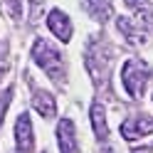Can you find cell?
<instances>
[{
  "label": "cell",
  "mask_w": 153,
  "mask_h": 153,
  "mask_svg": "<svg viewBox=\"0 0 153 153\" xmlns=\"http://www.w3.org/2000/svg\"><path fill=\"white\" fill-rule=\"evenodd\" d=\"M111 47L109 42L91 40L87 47V67L94 82H109V69H111Z\"/></svg>",
  "instance_id": "1"
},
{
  "label": "cell",
  "mask_w": 153,
  "mask_h": 153,
  "mask_svg": "<svg viewBox=\"0 0 153 153\" xmlns=\"http://www.w3.org/2000/svg\"><path fill=\"white\" fill-rule=\"evenodd\" d=\"M32 59L40 64L54 82L62 79V69H64L62 57H59V52H57L47 40H35V45H32Z\"/></svg>",
  "instance_id": "2"
},
{
  "label": "cell",
  "mask_w": 153,
  "mask_h": 153,
  "mask_svg": "<svg viewBox=\"0 0 153 153\" xmlns=\"http://www.w3.org/2000/svg\"><path fill=\"white\" fill-rule=\"evenodd\" d=\"M148 76H151V69L143 62H136V59L126 62V64H123V69H121V82H123L126 91L131 94L133 99H138L141 94H143Z\"/></svg>",
  "instance_id": "3"
},
{
  "label": "cell",
  "mask_w": 153,
  "mask_h": 153,
  "mask_svg": "<svg viewBox=\"0 0 153 153\" xmlns=\"http://www.w3.org/2000/svg\"><path fill=\"white\" fill-rule=\"evenodd\" d=\"M153 133V116H133L121 123V136L126 141H136Z\"/></svg>",
  "instance_id": "4"
},
{
  "label": "cell",
  "mask_w": 153,
  "mask_h": 153,
  "mask_svg": "<svg viewBox=\"0 0 153 153\" xmlns=\"http://www.w3.org/2000/svg\"><path fill=\"white\" fill-rule=\"evenodd\" d=\"M15 141H17V153H30L35 146V138H32V123L27 114H20L15 121Z\"/></svg>",
  "instance_id": "5"
},
{
  "label": "cell",
  "mask_w": 153,
  "mask_h": 153,
  "mask_svg": "<svg viewBox=\"0 0 153 153\" xmlns=\"http://www.w3.org/2000/svg\"><path fill=\"white\" fill-rule=\"evenodd\" d=\"M57 138H59V151L62 153H79V143H76V131L69 119H62L57 126Z\"/></svg>",
  "instance_id": "6"
},
{
  "label": "cell",
  "mask_w": 153,
  "mask_h": 153,
  "mask_svg": "<svg viewBox=\"0 0 153 153\" xmlns=\"http://www.w3.org/2000/svg\"><path fill=\"white\" fill-rule=\"evenodd\" d=\"M119 30L131 45H146V40H148V30L138 20L133 22V20H126V17H119Z\"/></svg>",
  "instance_id": "7"
},
{
  "label": "cell",
  "mask_w": 153,
  "mask_h": 153,
  "mask_svg": "<svg viewBox=\"0 0 153 153\" xmlns=\"http://www.w3.org/2000/svg\"><path fill=\"white\" fill-rule=\"evenodd\" d=\"M47 25H50V30L59 37L62 42H69L72 40V25H69V17H67L62 10H52L50 17H47Z\"/></svg>",
  "instance_id": "8"
},
{
  "label": "cell",
  "mask_w": 153,
  "mask_h": 153,
  "mask_svg": "<svg viewBox=\"0 0 153 153\" xmlns=\"http://www.w3.org/2000/svg\"><path fill=\"white\" fill-rule=\"evenodd\" d=\"M84 3V10H87L97 22H106L111 13H114V7H111V0H82Z\"/></svg>",
  "instance_id": "9"
},
{
  "label": "cell",
  "mask_w": 153,
  "mask_h": 153,
  "mask_svg": "<svg viewBox=\"0 0 153 153\" xmlns=\"http://www.w3.org/2000/svg\"><path fill=\"white\" fill-rule=\"evenodd\" d=\"M32 106L40 111V116H45V119H52V116H54V111H57L54 97H52V94H47V91H35V97H32Z\"/></svg>",
  "instance_id": "10"
},
{
  "label": "cell",
  "mask_w": 153,
  "mask_h": 153,
  "mask_svg": "<svg viewBox=\"0 0 153 153\" xmlns=\"http://www.w3.org/2000/svg\"><path fill=\"white\" fill-rule=\"evenodd\" d=\"M91 123H94V133H97V138H106L109 136V126H106V116H104V109L101 104H94L91 106Z\"/></svg>",
  "instance_id": "11"
},
{
  "label": "cell",
  "mask_w": 153,
  "mask_h": 153,
  "mask_svg": "<svg viewBox=\"0 0 153 153\" xmlns=\"http://www.w3.org/2000/svg\"><path fill=\"white\" fill-rule=\"evenodd\" d=\"M10 99H13V87L5 89L3 97H0V126H3V116H5V111H7V104H10Z\"/></svg>",
  "instance_id": "12"
},
{
  "label": "cell",
  "mask_w": 153,
  "mask_h": 153,
  "mask_svg": "<svg viewBox=\"0 0 153 153\" xmlns=\"http://www.w3.org/2000/svg\"><path fill=\"white\" fill-rule=\"evenodd\" d=\"M5 7H7V13H10L15 20H20V15H22V5H20V0H5Z\"/></svg>",
  "instance_id": "13"
},
{
  "label": "cell",
  "mask_w": 153,
  "mask_h": 153,
  "mask_svg": "<svg viewBox=\"0 0 153 153\" xmlns=\"http://www.w3.org/2000/svg\"><path fill=\"white\" fill-rule=\"evenodd\" d=\"M5 69H7V64H5V59H0V76L5 74Z\"/></svg>",
  "instance_id": "14"
},
{
  "label": "cell",
  "mask_w": 153,
  "mask_h": 153,
  "mask_svg": "<svg viewBox=\"0 0 153 153\" xmlns=\"http://www.w3.org/2000/svg\"><path fill=\"white\" fill-rule=\"evenodd\" d=\"M133 153H153V148H138V151H133Z\"/></svg>",
  "instance_id": "15"
}]
</instances>
